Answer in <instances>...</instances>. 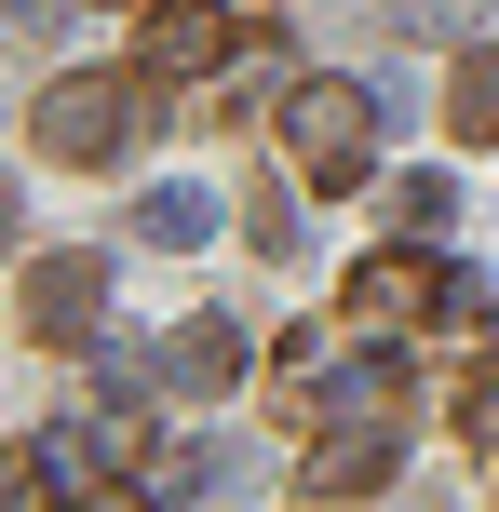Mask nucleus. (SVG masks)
I'll return each mask as SVG.
<instances>
[{"label":"nucleus","mask_w":499,"mask_h":512,"mask_svg":"<svg viewBox=\"0 0 499 512\" xmlns=\"http://www.w3.org/2000/svg\"><path fill=\"white\" fill-rule=\"evenodd\" d=\"M446 135H459V149H499V41L459 54V81H446Z\"/></svg>","instance_id":"6e6552de"},{"label":"nucleus","mask_w":499,"mask_h":512,"mask_svg":"<svg viewBox=\"0 0 499 512\" xmlns=\"http://www.w3.org/2000/svg\"><path fill=\"white\" fill-rule=\"evenodd\" d=\"M392 216H405V243H432V230L459 216V189H446V176H405V189H392Z\"/></svg>","instance_id":"9d476101"},{"label":"nucleus","mask_w":499,"mask_h":512,"mask_svg":"<svg viewBox=\"0 0 499 512\" xmlns=\"http://www.w3.org/2000/svg\"><path fill=\"white\" fill-rule=\"evenodd\" d=\"M135 68H149V81H203V68H230V0H149Z\"/></svg>","instance_id":"20e7f679"},{"label":"nucleus","mask_w":499,"mask_h":512,"mask_svg":"<svg viewBox=\"0 0 499 512\" xmlns=\"http://www.w3.org/2000/svg\"><path fill=\"white\" fill-rule=\"evenodd\" d=\"M54 486H68V472H54L41 445H27V459H0V512H54Z\"/></svg>","instance_id":"9b49d317"},{"label":"nucleus","mask_w":499,"mask_h":512,"mask_svg":"<svg viewBox=\"0 0 499 512\" xmlns=\"http://www.w3.org/2000/svg\"><path fill=\"white\" fill-rule=\"evenodd\" d=\"M0 243H14V176H0Z\"/></svg>","instance_id":"dca6fc26"},{"label":"nucleus","mask_w":499,"mask_h":512,"mask_svg":"<svg viewBox=\"0 0 499 512\" xmlns=\"http://www.w3.org/2000/svg\"><path fill=\"white\" fill-rule=\"evenodd\" d=\"M68 14H81V0H0V27H14V41H54Z\"/></svg>","instance_id":"4468645a"},{"label":"nucleus","mask_w":499,"mask_h":512,"mask_svg":"<svg viewBox=\"0 0 499 512\" xmlns=\"http://www.w3.org/2000/svg\"><path fill=\"white\" fill-rule=\"evenodd\" d=\"M27 135H41L54 162H81V176H108V162H135V149H149V68H135V81H54Z\"/></svg>","instance_id":"f03ea898"},{"label":"nucleus","mask_w":499,"mask_h":512,"mask_svg":"<svg viewBox=\"0 0 499 512\" xmlns=\"http://www.w3.org/2000/svg\"><path fill=\"white\" fill-rule=\"evenodd\" d=\"M135 230H149L162 256H189V243L216 230V203H203V189H149V203H135Z\"/></svg>","instance_id":"1a4fd4ad"},{"label":"nucleus","mask_w":499,"mask_h":512,"mask_svg":"<svg viewBox=\"0 0 499 512\" xmlns=\"http://www.w3.org/2000/svg\"><path fill=\"white\" fill-rule=\"evenodd\" d=\"M392 459H405L392 418H351L338 445H311V459H297V486H311V499H378V486H392Z\"/></svg>","instance_id":"0eeeda50"},{"label":"nucleus","mask_w":499,"mask_h":512,"mask_svg":"<svg viewBox=\"0 0 499 512\" xmlns=\"http://www.w3.org/2000/svg\"><path fill=\"white\" fill-rule=\"evenodd\" d=\"M95 310H108V256H27V297H14V324L27 337H95Z\"/></svg>","instance_id":"39448f33"},{"label":"nucleus","mask_w":499,"mask_h":512,"mask_svg":"<svg viewBox=\"0 0 499 512\" xmlns=\"http://www.w3.org/2000/svg\"><path fill=\"white\" fill-rule=\"evenodd\" d=\"M338 310L378 324V337H405V324H432V310H459V270H432L419 243H392V256H365V270L338 283Z\"/></svg>","instance_id":"7ed1b4c3"},{"label":"nucleus","mask_w":499,"mask_h":512,"mask_svg":"<svg viewBox=\"0 0 499 512\" xmlns=\"http://www.w3.org/2000/svg\"><path fill=\"white\" fill-rule=\"evenodd\" d=\"M392 512H446V499H432V486H419V499H392Z\"/></svg>","instance_id":"f3484780"},{"label":"nucleus","mask_w":499,"mask_h":512,"mask_svg":"<svg viewBox=\"0 0 499 512\" xmlns=\"http://www.w3.org/2000/svg\"><path fill=\"white\" fill-rule=\"evenodd\" d=\"M378 135H392V95H365V81H338V68H311V81L284 95V162H297L311 189H351V176L378 162Z\"/></svg>","instance_id":"f257e3e1"},{"label":"nucleus","mask_w":499,"mask_h":512,"mask_svg":"<svg viewBox=\"0 0 499 512\" xmlns=\"http://www.w3.org/2000/svg\"><path fill=\"white\" fill-rule=\"evenodd\" d=\"M459 432H486V445H499V337H486L473 378H459Z\"/></svg>","instance_id":"f8f14e48"},{"label":"nucleus","mask_w":499,"mask_h":512,"mask_svg":"<svg viewBox=\"0 0 499 512\" xmlns=\"http://www.w3.org/2000/svg\"><path fill=\"white\" fill-rule=\"evenodd\" d=\"M392 27H405V41H459V27H473V0H392Z\"/></svg>","instance_id":"ddd939ff"},{"label":"nucleus","mask_w":499,"mask_h":512,"mask_svg":"<svg viewBox=\"0 0 499 512\" xmlns=\"http://www.w3.org/2000/svg\"><path fill=\"white\" fill-rule=\"evenodd\" d=\"M81 512H162V499L149 486H108V499H81Z\"/></svg>","instance_id":"2eb2a0df"},{"label":"nucleus","mask_w":499,"mask_h":512,"mask_svg":"<svg viewBox=\"0 0 499 512\" xmlns=\"http://www.w3.org/2000/svg\"><path fill=\"white\" fill-rule=\"evenodd\" d=\"M230 378H243V324H230V310H203V324H176L149 351V391H176V405H216Z\"/></svg>","instance_id":"423d86ee"}]
</instances>
